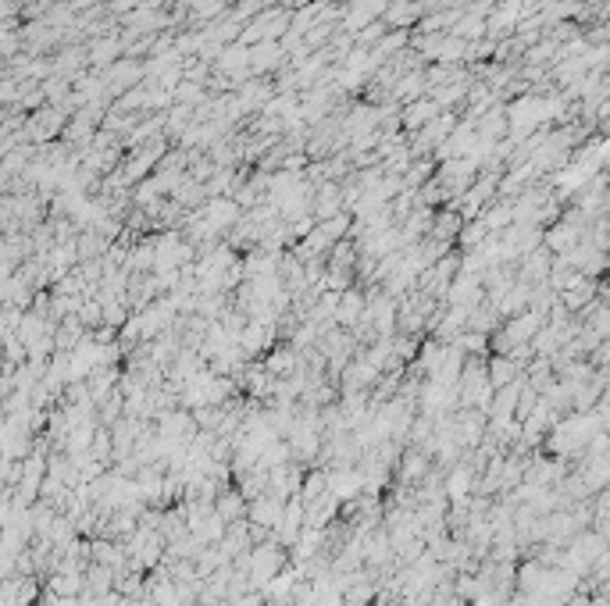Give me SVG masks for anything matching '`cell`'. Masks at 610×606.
Wrapping results in <instances>:
<instances>
[{
  "mask_svg": "<svg viewBox=\"0 0 610 606\" xmlns=\"http://www.w3.org/2000/svg\"><path fill=\"white\" fill-rule=\"evenodd\" d=\"M282 567H286V560H282V550H279L275 542L257 545L254 564H250V585H271V582L279 578Z\"/></svg>",
  "mask_w": 610,
  "mask_h": 606,
  "instance_id": "cell-1",
  "label": "cell"
},
{
  "mask_svg": "<svg viewBox=\"0 0 610 606\" xmlns=\"http://www.w3.org/2000/svg\"><path fill=\"white\" fill-rule=\"evenodd\" d=\"M268 343H271V321H250L247 328H243V336H239V346H243L247 357H254Z\"/></svg>",
  "mask_w": 610,
  "mask_h": 606,
  "instance_id": "cell-2",
  "label": "cell"
},
{
  "mask_svg": "<svg viewBox=\"0 0 610 606\" xmlns=\"http://www.w3.org/2000/svg\"><path fill=\"white\" fill-rule=\"evenodd\" d=\"M364 311H368V307H364L360 293H357V289H346V293L340 296V307H335V321H340V325H353Z\"/></svg>",
  "mask_w": 610,
  "mask_h": 606,
  "instance_id": "cell-3",
  "label": "cell"
},
{
  "mask_svg": "<svg viewBox=\"0 0 610 606\" xmlns=\"http://www.w3.org/2000/svg\"><path fill=\"white\" fill-rule=\"evenodd\" d=\"M535 328H542V318H539V314H521L517 321H510L503 343H514V346H517V343H525V339L535 336Z\"/></svg>",
  "mask_w": 610,
  "mask_h": 606,
  "instance_id": "cell-4",
  "label": "cell"
},
{
  "mask_svg": "<svg viewBox=\"0 0 610 606\" xmlns=\"http://www.w3.org/2000/svg\"><path fill=\"white\" fill-rule=\"evenodd\" d=\"M250 518L257 521V525H279L282 521V506L271 499V496H264V499H254V506H250Z\"/></svg>",
  "mask_w": 610,
  "mask_h": 606,
  "instance_id": "cell-5",
  "label": "cell"
},
{
  "mask_svg": "<svg viewBox=\"0 0 610 606\" xmlns=\"http://www.w3.org/2000/svg\"><path fill=\"white\" fill-rule=\"evenodd\" d=\"M425 471H429V464H425L421 453H407L404 464H400V478H404V481H418Z\"/></svg>",
  "mask_w": 610,
  "mask_h": 606,
  "instance_id": "cell-6",
  "label": "cell"
},
{
  "mask_svg": "<svg viewBox=\"0 0 610 606\" xmlns=\"http://www.w3.org/2000/svg\"><path fill=\"white\" fill-rule=\"evenodd\" d=\"M379 11H382V0H375V4H372V0H364V4H357V8L350 11L346 25H350V29H357V25H364V22H372Z\"/></svg>",
  "mask_w": 610,
  "mask_h": 606,
  "instance_id": "cell-7",
  "label": "cell"
},
{
  "mask_svg": "<svg viewBox=\"0 0 610 606\" xmlns=\"http://www.w3.org/2000/svg\"><path fill=\"white\" fill-rule=\"evenodd\" d=\"M100 307H104L100 300H79L75 318H79L82 325H100Z\"/></svg>",
  "mask_w": 610,
  "mask_h": 606,
  "instance_id": "cell-8",
  "label": "cell"
},
{
  "mask_svg": "<svg viewBox=\"0 0 610 606\" xmlns=\"http://www.w3.org/2000/svg\"><path fill=\"white\" fill-rule=\"evenodd\" d=\"M293 368H296V353H293V350H279L275 357L268 360V371H271V375H289Z\"/></svg>",
  "mask_w": 610,
  "mask_h": 606,
  "instance_id": "cell-9",
  "label": "cell"
},
{
  "mask_svg": "<svg viewBox=\"0 0 610 606\" xmlns=\"http://www.w3.org/2000/svg\"><path fill=\"white\" fill-rule=\"evenodd\" d=\"M215 510L222 513L225 521H239V518H243V496H236V492H232V496H222Z\"/></svg>",
  "mask_w": 610,
  "mask_h": 606,
  "instance_id": "cell-10",
  "label": "cell"
},
{
  "mask_svg": "<svg viewBox=\"0 0 610 606\" xmlns=\"http://www.w3.org/2000/svg\"><path fill=\"white\" fill-rule=\"evenodd\" d=\"M507 378H510V364H507V357H496L493 360V385H507Z\"/></svg>",
  "mask_w": 610,
  "mask_h": 606,
  "instance_id": "cell-11",
  "label": "cell"
},
{
  "mask_svg": "<svg viewBox=\"0 0 610 606\" xmlns=\"http://www.w3.org/2000/svg\"><path fill=\"white\" fill-rule=\"evenodd\" d=\"M517 239H521V232H510V235H507V242H517ZM517 250H521V247H503L500 257H510V254H517Z\"/></svg>",
  "mask_w": 610,
  "mask_h": 606,
  "instance_id": "cell-12",
  "label": "cell"
},
{
  "mask_svg": "<svg viewBox=\"0 0 610 606\" xmlns=\"http://www.w3.org/2000/svg\"><path fill=\"white\" fill-rule=\"evenodd\" d=\"M607 296H610V289H607Z\"/></svg>",
  "mask_w": 610,
  "mask_h": 606,
  "instance_id": "cell-13",
  "label": "cell"
}]
</instances>
